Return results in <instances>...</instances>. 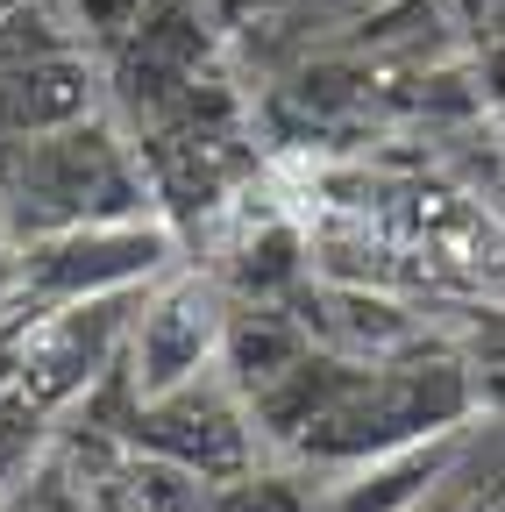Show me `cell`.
Returning a JSON list of instances; mask_svg holds the SVG:
<instances>
[{
	"label": "cell",
	"instance_id": "1",
	"mask_svg": "<svg viewBox=\"0 0 505 512\" xmlns=\"http://www.w3.org/2000/svg\"><path fill=\"white\" fill-rule=\"evenodd\" d=\"M470 413H477V392H470L463 356L413 349L399 363H349L342 384L328 392V406L292 441V463L349 470V463L392 456V448H413L434 434H463Z\"/></svg>",
	"mask_w": 505,
	"mask_h": 512
},
{
	"label": "cell",
	"instance_id": "2",
	"mask_svg": "<svg viewBox=\"0 0 505 512\" xmlns=\"http://www.w3.org/2000/svg\"><path fill=\"white\" fill-rule=\"evenodd\" d=\"M0 221H8L15 249L86 221H150L143 150L121 143L100 114L29 143H0Z\"/></svg>",
	"mask_w": 505,
	"mask_h": 512
},
{
	"label": "cell",
	"instance_id": "3",
	"mask_svg": "<svg viewBox=\"0 0 505 512\" xmlns=\"http://www.w3.org/2000/svg\"><path fill=\"white\" fill-rule=\"evenodd\" d=\"M171 228L150 221H86L65 235H36L15 249V285L36 292L43 306H72V299H107V292H143L171 271Z\"/></svg>",
	"mask_w": 505,
	"mask_h": 512
},
{
	"label": "cell",
	"instance_id": "4",
	"mask_svg": "<svg viewBox=\"0 0 505 512\" xmlns=\"http://www.w3.org/2000/svg\"><path fill=\"white\" fill-rule=\"evenodd\" d=\"M121 434L136 441V456H164V463L193 470V477H235V470L257 463L249 406L221 370H200L193 384H178V392L136 399Z\"/></svg>",
	"mask_w": 505,
	"mask_h": 512
},
{
	"label": "cell",
	"instance_id": "5",
	"mask_svg": "<svg viewBox=\"0 0 505 512\" xmlns=\"http://www.w3.org/2000/svg\"><path fill=\"white\" fill-rule=\"evenodd\" d=\"M221 313L228 292L214 278H157L143 285V313L129 320V342H121V377H129L136 399L178 392L200 370H214L221 356Z\"/></svg>",
	"mask_w": 505,
	"mask_h": 512
},
{
	"label": "cell",
	"instance_id": "6",
	"mask_svg": "<svg viewBox=\"0 0 505 512\" xmlns=\"http://www.w3.org/2000/svg\"><path fill=\"white\" fill-rule=\"evenodd\" d=\"M136 292H107V299H72L50 306L43 328L22 349V399L29 406H65L79 399L93 377H107L121 363V342H129V313Z\"/></svg>",
	"mask_w": 505,
	"mask_h": 512
},
{
	"label": "cell",
	"instance_id": "7",
	"mask_svg": "<svg viewBox=\"0 0 505 512\" xmlns=\"http://www.w3.org/2000/svg\"><path fill=\"white\" fill-rule=\"evenodd\" d=\"M285 306H292V320L306 328L313 349L349 356V363H399V356L427 349V320L413 306L385 299V292H370V285H342V278L313 285V292L299 285Z\"/></svg>",
	"mask_w": 505,
	"mask_h": 512
},
{
	"label": "cell",
	"instance_id": "8",
	"mask_svg": "<svg viewBox=\"0 0 505 512\" xmlns=\"http://www.w3.org/2000/svg\"><path fill=\"white\" fill-rule=\"evenodd\" d=\"M100 114V57L93 50H57L0 64V143H29L50 128H72Z\"/></svg>",
	"mask_w": 505,
	"mask_h": 512
},
{
	"label": "cell",
	"instance_id": "9",
	"mask_svg": "<svg viewBox=\"0 0 505 512\" xmlns=\"http://www.w3.org/2000/svg\"><path fill=\"white\" fill-rule=\"evenodd\" d=\"M456 456H463V434H434V441L392 448V456L349 463V470L321 491V512H406V505H420L434 484H449Z\"/></svg>",
	"mask_w": 505,
	"mask_h": 512
},
{
	"label": "cell",
	"instance_id": "10",
	"mask_svg": "<svg viewBox=\"0 0 505 512\" xmlns=\"http://www.w3.org/2000/svg\"><path fill=\"white\" fill-rule=\"evenodd\" d=\"M306 349H313V342H306V328L292 320V306H285V299H228L214 370L235 384L242 399H257L264 384H278Z\"/></svg>",
	"mask_w": 505,
	"mask_h": 512
},
{
	"label": "cell",
	"instance_id": "11",
	"mask_svg": "<svg viewBox=\"0 0 505 512\" xmlns=\"http://www.w3.org/2000/svg\"><path fill=\"white\" fill-rule=\"evenodd\" d=\"M313 271V256H306V235L292 221H264V228H249L242 249H235V264L221 278L228 299H292Z\"/></svg>",
	"mask_w": 505,
	"mask_h": 512
},
{
	"label": "cell",
	"instance_id": "12",
	"mask_svg": "<svg viewBox=\"0 0 505 512\" xmlns=\"http://www.w3.org/2000/svg\"><path fill=\"white\" fill-rule=\"evenodd\" d=\"M193 512H321V484L292 463H249L235 477H207Z\"/></svg>",
	"mask_w": 505,
	"mask_h": 512
},
{
	"label": "cell",
	"instance_id": "13",
	"mask_svg": "<svg viewBox=\"0 0 505 512\" xmlns=\"http://www.w3.org/2000/svg\"><path fill=\"white\" fill-rule=\"evenodd\" d=\"M200 484H207V477L178 470V463H164V456H136V463H129V505H136V512H193V505H200Z\"/></svg>",
	"mask_w": 505,
	"mask_h": 512
},
{
	"label": "cell",
	"instance_id": "14",
	"mask_svg": "<svg viewBox=\"0 0 505 512\" xmlns=\"http://www.w3.org/2000/svg\"><path fill=\"white\" fill-rule=\"evenodd\" d=\"M470 93H477V107H505V36H491V43H470Z\"/></svg>",
	"mask_w": 505,
	"mask_h": 512
},
{
	"label": "cell",
	"instance_id": "15",
	"mask_svg": "<svg viewBox=\"0 0 505 512\" xmlns=\"http://www.w3.org/2000/svg\"><path fill=\"white\" fill-rule=\"evenodd\" d=\"M406 512H463V505H456V491H449V484H434V491H427L420 505H406Z\"/></svg>",
	"mask_w": 505,
	"mask_h": 512
},
{
	"label": "cell",
	"instance_id": "16",
	"mask_svg": "<svg viewBox=\"0 0 505 512\" xmlns=\"http://www.w3.org/2000/svg\"><path fill=\"white\" fill-rule=\"evenodd\" d=\"M8 292H15V249L0 242V299H8Z\"/></svg>",
	"mask_w": 505,
	"mask_h": 512
},
{
	"label": "cell",
	"instance_id": "17",
	"mask_svg": "<svg viewBox=\"0 0 505 512\" xmlns=\"http://www.w3.org/2000/svg\"><path fill=\"white\" fill-rule=\"evenodd\" d=\"M15 8H29V0H0V15H15Z\"/></svg>",
	"mask_w": 505,
	"mask_h": 512
},
{
	"label": "cell",
	"instance_id": "18",
	"mask_svg": "<svg viewBox=\"0 0 505 512\" xmlns=\"http://www.w3.org/2000/svg\"><path fill=\"white\" fill-rule=\"evenodd\" d=\"M491 121H498V136H505V107H498V114H491Z\"/></svg>",
	"mask_w": 505,
	"mask_h": 512
}]
</instances>
